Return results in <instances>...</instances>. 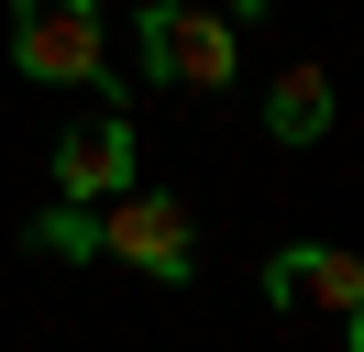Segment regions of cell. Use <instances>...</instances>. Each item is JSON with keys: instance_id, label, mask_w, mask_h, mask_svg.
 Masks as SVG:
<instances>
[{"instance_id": "6da1fadb", "label": "cell", "mask_w": 364, "mask_h": 352, "mask_svg": "<svg viewBox=\"0 0 364 352\" xmlns=\"http://www.w3.org/2000/svg\"><path fill=\"white\" fill-rule=\"evenodd\" d=\"M89 253L133 264V275H155V286H188L199 275V220H188V198H166V187H122V198L89 209Z\"/></svg>"}, {"instance_id": "7a4b0ae2", "label": "cell", "mask_w": 364, "mask_h": 352, "mask_svg": "<svg viewBox=\"0 0 364 352\" xmlns=\"http://www.w3.org/2000/svg\"><path fill=\"white\" fill-rule=\"evenodd\" d=\"M11 66L33 88H100L111 77V22L100 0H11Z\"/></svg>"}, {"instance_id": "3957f363", "label": "cell", "mask_w": 364, "mask_h": 352, "mask_svg": "<svg viewBox=\"0 0 364 352\" xmlns=\"http://www.w3.org/2000/svg\"><path fill=\"white\" fill-rule=\"evenodd\" d=\"M144 55H155L166 88H232L243 33H232L210 0H144Z\"/></svg>"}, {"instance_id": "277c9868", "label": "cell", "mask_w": 364, "mask_h": 352, "mask_svg": "<svg viewBox=\"0 0 364 352\" xmlns=\"http://www.w3.org/2000/svg\"><path fill=\"white\" fill-rule=\"evenodd\" d=\"M133 187V121L122 110H100V121H77L67 143H55V209H100V198Z\"/></svg>"}, {"instance_id": "5b68a950", "label": "cell", "mask_w": 364, "mask_h": 352, "mask_svg": "<svg viewBox=\"0 0 364 352\" xmlns=\"http://www.w3.org/2000/svg\"><path fill=\"white\" fill-rule=\"evenodd\" d=\"M265 308H331V319L353 330V308H364V264L342 253V242H287V253L265 264Z\"/></svg>"}, {"instance_id": "8992f818", "label": "cell", "mask_w": 364, "mask_h": 352, "mask_svg": "<svg viewBox=\"0 0 364 352\" xmlns=\"http://www.w3.org/2000/svg\"><path fill=\"white\" fill-rule=\"evenodd\" d=\"M265 132L276 143H320V132H331V77H320V66H287L276 99H265Z\"/></svg>"}, {"instance_id": "52a82bcc", "label": "cell", "mask_w": 364, "mask_h": 352, "mask_svg": "<svg viewBox=\"0 0 364 352\" xmlns=\"http://www.w3.org/2000/svg\"><path fill=\"white\" fill-rule=\"evenodd\" d=\"M265 11H276V0H265Z\"/></svg>"}]
</instances>
